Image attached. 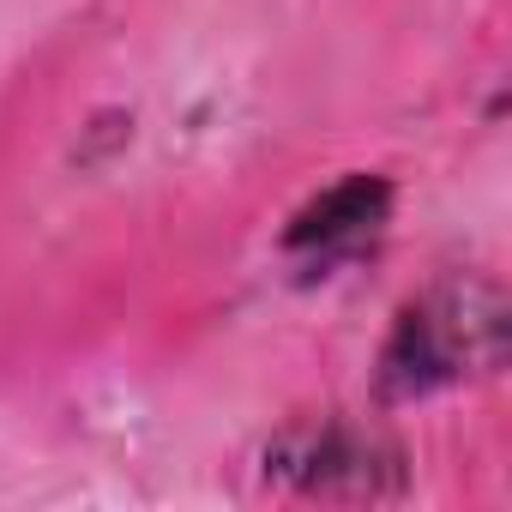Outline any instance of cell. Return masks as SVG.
Returning <instances> with one entry per match:
<instances>
[{
  "instance_id": "cell-1",
  "label": "cell",
  "mask_w": 512,
  "mask_h": 512,
  "mask_svg": "<svg viewBox=\"0 0 512 512\" xmlns=\"http://www.w3.org/2000/svg\"><path fill=\"white\" fill-rule=\"evenodd\" d=\"M506 290L488 272H440L392 308V326L374 356L380 404H428L494 368H506Z\"/></svg>"
},
{
  "instance_id": "cell-2",
  "label": "cell",
  "mask_w": 512,
  "mask_h": 512,
  "mask_svg": "<svg viewBox=\"0 0 512 512\" xmlns=\"http://www.w3.org/2000/svg\"><path fill=\"white\" fill-rule=\"evenodd\" d=\"M260 476L278 494L296 500H398L410 488V452L392 428L368 422V416H344V410H320V416H296L284 422L266 452H260Z\"/></svg>"
},
{
  "instance_id": "cell-3",
  "label": "cell",
  "mask_w": 512,
  "mask_h": 512,
  "mask_svg": "<svg viewBox=\"0 0 512 512\" xmlns=\"http://www.w3.org/2000/svg\"><path fill=\"white\" fill-rule=\"evenodd\" d=\"M392 217H398V181L380 169H344L284 217L278 253L296 272V284H326L368 260L386 241Z\"/></svg>"
},
{
  "instance_id": "cell-4",
  "label": "cell",
  "mask_w": 512,
  "mask_h": 512,
  "mask_svg": "<svg viewBox=\"0 0 512 512\" xmlns=\"http://www.w3.org/2000/svg\"><path fill=\"white\" fill-rule=\"evenodd\" d=\"M133 127H139V115L121 109V103L91 109L85 127H79V139H73V163H79V169H103V163H115V157L133 145Z\"/></svg>"
}]
</instances>
